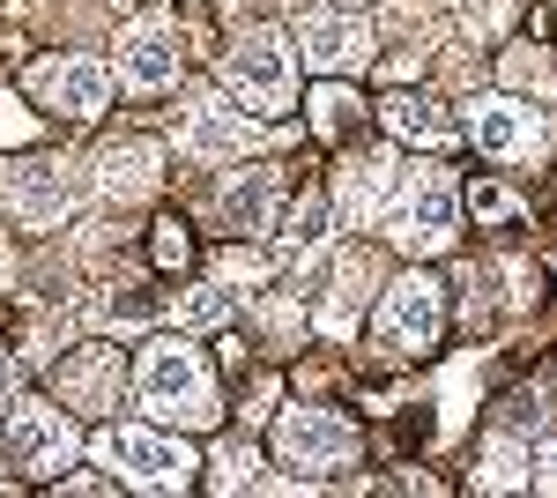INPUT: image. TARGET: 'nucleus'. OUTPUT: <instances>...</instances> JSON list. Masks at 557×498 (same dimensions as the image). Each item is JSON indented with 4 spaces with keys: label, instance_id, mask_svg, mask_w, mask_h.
I'll return each mask as SVG.
<instances>
[{
    "label": "nucleus",
    "instance_id": "nucleus-20",
    "mask_svg": "<svg viewBox=\"0 0 557 498\" xmlns=\"http://www.w3.org/2000/svg\"><path fill=\"white\" fill-rule=\"evenodd\" d=\"M268 208H275V171H246V179H231V186H223V216H231L238 231L268 223Z\"/></svg>",
    "mask_w": 557,
    "mask_h": 498
},
{
    "label": "nucleus",
    "instance_id": "nucleus-1",
    "mask_svg": "<svg viewBox=\"0 0 557 498\" xmlns=\"http://www.w3.org/2000/svg\"><path fill=\"white\" fill-rule=\"evenodd\" d=\"M134 394H141V410L157 416V424H186V432L215 424V379H209L201 350H194L186 335H164V342L141 350V365H134Z\"/></svg>",
    "mask_w": 557,
    "mask_h": 498
},
{
    "label": "nucleus",
    "instance_id": "nucleus-10",
    "mask_svg": "<svg viewBox=\"0 0 557 498\" xmlns=\"http://www.w3.org/2000/svg\"><path fill=\"white\" fill-rule=\"evenodd\" d=\"M67 208H75V165L67 157H23V165L8 171V216L15 223L52 231Z\"/></svg>",
    "mask_w": 557,
    "mask_h": 498
},
{
    "label": "nucleus",
    "instance_id": "nucleus-4",
    "mask_svg": "<svg viewBox=\"0 0 557 498\" xmlns=\"http://www.w3.org/2000/svg\"><path fill=\"white\" fill-rule=\"evenodd\" d=\"M75 424L60 410H45V402H8V424H0V454H8V469H23V476H60L67 461H75Z\"/></svg>",
    "mask_w": 557,
    "mask_h": 498
},
{
    "label": "nucleus",
    "instance_id": "nucleus-13",
    "mask_svg": "<svg viewBox=\"0 0 557 498\" xmlns=\"http://www.w3.org/2000/svg\"><path fill=\"white\" fill-rule=\"evenodd\" d=\"M298 60L320 68V75H349V68L372 60V23H357V8H349V15H305L298 23Z\"/></svg>",
    "mask_w": 557,
    "mask_h": 498
},
{
    "label": "nucleus",
    "instance_id": "nucleus-16",
    "mask_svg": "<svg viewBox=\"0 0 557 498\" xmlns=\"http://www.w3.org/2000/svg\"><path fill=\"white\" fill-rule=\"evenodd\" d=\"M178 149H186V157H238V149H260V126H246L238 112H223L215 97H201V105L178 120Z\"/></svg>",
    "mask_w": 557,
    "mask_h": 498
},
{
    "label": "nucleus",
    "instance_id": "nucleus-28",
    "mask_svg": "<svg viewBox=\"0 0 557 498\" xmlns=\"http://www.w3.org/2000/svg\"><path fill=\"white\" fill-rule=\"evenodd\" d=\"M15 379H23V365H15V350H0V410L15 402Z\"/></svg>",
    "mask_w": 557,
    "mask_h": 498
},
{
    "label": "nucleus",
    "instance_id": "nucleus-11",
    "mask_svg": "<svg viewBox=\"0 0 557 498\" xmlns=\"http://www.w3.org/2000/svg\"><path fill=\"white\" fill-rule=\"evenodd\" d=\"M178 23L172 15H141L120 31V83L127 89H172L178 83Z\"/></svg>",
    "mask_w": 557,
    "mask_h": 498
},
{
    "label": "nucleus",
    "instance_id": "nucleus-31",
    "mask_svg": "<svg viewBox=\"0 0 557 498\" xmlns=\"http://www.w3.org/2000/svg\"><path fill=\"white\" fill-rule=\"evenodd\" d=\"M157 253H164V260H186V231H178V223H164V239H157Z\"/></svg>",
    "mask_w": 557,
    "mask_h": 498
},
{
    "label": "nucleus",
    "instance_id": "nucleus-22",
    "mask_svg": "<svg viewBox=\"0 0 557 498\" xmlns=\"http://www.w3.org/2000/svg\"><path fill=\"white\" fill-rule=\"evenodd\" d=\"M475 484H483V491H513V484H528V454H520V439H491V454H483V469H475Z\"/></svg>",
    "mask_w": 557,
    "mask_h": 498
},
{
    "label": "nucleus",
    "instance_id": "nucleus-14",
    "mask_svg": "<svg viewBox=\"0 0 557 498\" xmlns=\"http://www.w3.org/2000/svg\"><path fill=\"white\" fill-rule=\"evenodd\" d=\"M60 402L83 410V416L120 410V350L112 342H89L75 357H60Z\"/></svg>",
    "mask_w": 557,
    "mask_h": 498
},
{
    "label": "nucleus",
    "instance_id": "nucleus-3",
    "mask_svg": "<svg viewBox=\"0 0 557 498\" xmlns=\"http://www.w3.org/2000/svg\"><path fill=\"white\" fill-rule=\"evenodd\" d=\"M223 83L238 89L253 112H283L298 97V52L275 38V31H238L223 52Z\"/></svg>",
    "mask_w": 557,
    "mask_h": 498
},
{
    "label": "nucleus",
    "instance_id": "nucleus-2",
    "mask_svg": "<svg viewBox=\"0 0 557 498\" xmlns=\"http://www.w3.org/2000/svg\"><path fill=\"white\" fill-rule=\"evenodd\" d=\"M386 231H394V246H409V253L454 246V231H461V186H454V171H438V165L401 171V202L386 216Z\"/></svg>",
    "mask_w": 557,
    "mask_h": 498
},
{
    "label": "nucleus",
    "instance_id": "nucleus-8",
    "mask_svg": "<svg viewBox=\"0 0 557 498\" xmlns=\"http://www.w3.org/2000/svg\"><path fill=\"white\" fill-rule=\"evenodd\" d=\"M275 454L305 469V476H320V469H349L357 461V424L335 410H283L275 424Z\"/></svg>",
    "mask_w": 557,
    "mask_h": 498
},
{
    "label": "nucleus",
    "instance_id": "nucleus-29",
    "mask_svg": "<svg viewBox=\"0 0 557 498\" xmlns=\"http://www.w3.org/2000/svg\"><path fill=\"white\" fill-rule=\"evenodd\" d=\"M535 461H543V484H557V424L535 439Z\"/></svg>",
    "mask_w": 557,
    "mask_h": 498
},
{
    "label": "nucleus",
    "instance_id": "nucleus-33",
    "mask_svg": "<svg viewBox=\"0 0 557 498\" xmlns=\"http://www.w3.org/2000/svg\"><path fill=\"white\" fill-rule=\"evenodd\" d=\"M8 283H15V253L0 246V291H8Z\"/></svg>",
    "mask_w": 557,
    "mask_h": 498
},
{
    "label": "nucleus",
    "instance_id": "nucleus-19",
    "mask_svg": "<svg viewBox=\"0 0 557 498\" xmlns=\"http://www.w3.org/2000/svg\"><path fill=\"white\" fill-rule=\"evenodd\" d=\"M498 75H506L513 97H543V89H557V52H543V45H513V52L498 60Z\"/></svg>",
    "mask_w": 557,
    "mask_h": 498
},
{
    "label": "nucleus",
    "instance_id": "nucleus-5",
    "mask_svg": "<svg viewBox=\"0 0 557 498\" xmlns=\"http://www.w3.org/2000/svg\"><path fill=\"white\" fill-rule=\"evenodd\" d=\"M97 454L120 469V484H134V491H186L194 484V454L178 447V439H157V432H104L97 439Z\"/></svg>",
    "mask_w": 557,
    "mask_h": 498
},
{
    "label": "nucleus",
    "instance_id": "nucleus-17",
    "mask_svg": "<svg viewBox=\"0 0 557 498\" xmlns=\"http://www.w3.org/2000/svg\"><path fill=\"white\" fill-rule=\"evenodd\" d=\"M372 283H380V260L372 253H343L335 260V291H327V335H349L357 328V313H364V297H372Z\"/></svg>",
    "mask_w": 557,
    "mask_h": 498
},
{
    "label": "nucleus",
    "instance_id": "nucleus-15",
    "mask_svg": "<svg viewBox=\"0 0 557 498\" xmlns=\"http://www.w3.org/2000/svg\"><path fill=\"white\" fill-rule=\"evenodd\" d=\"M394 186H401V171H394V157H386V149L349 157V165L335 171V208H343V223H372Z\"/></svg>",
    "mask_w": 557,
    "mask_h": 498
},
{
    "label": "nucleus",
    "instance_id": "nucleus-30",
    "mask_svg": "<svg viewBox=\"0 0 557 498\" xmlns=\"http://www.w3.org/2000/svg\"><path fill=\"white\" fill-rule=\"evenodd\" d=\"M0 134H8V142H23V134H30V120H23V112H15L8 97H0Z\"/></svg>",
    "mask_w": 557,
    "mask_h": 498
},
{
    "label": "nucleus",
    "instance_id": "nucleus-7",
    "mask_svg": "<svg viewBox=\"0 0 557 498\" xmlns=\"http://www.w3.org/2000/svg\"><path fill=\"white\" fill-rule=\"evenodd\" d=\"M438 320H446V305H438V283L431 276H401L380 305V328H372V350L380 357H417L438 342Z\"/></svg>",
    "mask_w": 557,
    "mask_h": 498
},
{
    "label": "nucleus",
    "instance_id": "nucleus-6",
    "mask_svg": "<svg viewBox=\"0 0 557 498\" xmlns=\"http://www.w3.org/2000/svg\"><path fill=\"white\" fill-rule=\"evenodd\" d=\"M469 134H475V149L498 157V165H535L550 149V126H543V112L528 97H475Z\"/></svg>",
    "mask_w": 557,
    "mask_h": 498
},
{
    "label": "nucleus",
    "instance_id": "nucleus-21",
    "mask_svg": "<svg viewBox=\"0 0 557 498\" xmlns=\"http://www.w3.org/2000/svg\"><path fill=\"white\" fill-rule=\"evenodd\" d=\"M320 231H327V202L312 194V202H298L290 216H283V239H275V253H283V260H305V253L320 246Z\"/></svg>",
    "mask_w": 557,
    "mask_h": 498
},
{
    "label": "nucleus",
    "instance_id": "nucleus-26",
    "mask_svg": "<svg viewBox=\"0 0 557 498\" xmlns=\"http://www.w3.org/2000/svg\"><path fill=\"white\" fill-rule=\"evenodd\" d=\"M246 484H253V454L246 447H223L215 454V491H246Z\"/></svg>",
    "mask_w": 557,
    "mask_h": 498
},
{
    "label": "nucleus",
    "instance_id": "nucleus-9",
    "mask_svg": "<svg viewBox=\"0 0 557 498\" xmlns=\"http://www.w3.org/2000/svg\"><path fill=\"white\" fill-rule=\"evenodd\" d=\"M30 97L52 105L60 120H97L104 97H112V75H104V60H89V52H60V60H38V68H30Z\"/></svg>",
    "mask_w": 557,
    "mask_h": 498
},
{
    "label": "nucleus",
    "instance_id": "nucleus-32",
    "mask_svg": "<svg viewBox=\"0 0 557 498\" xmlns=\"http://www.w3.org/2000/svg\"><path fill=\"white\" fill-rule=\"evenodd\" d=\"M475 216H506V194L498 186H475Z\"/></svg>",
    "mask_w": 557,
    "mask_h": 498
},
{
    "label": "nucleus",
    "instance_id": "nucleus-27",
    "mask_svg": "<svg viewBox=\"0 0 557 498\" xmlns=\"http://www.w3.org/2000/svg\"><path fill=\"white\" fill-rule=\"evenodd\" d=\"M349 112H357V105H349V89H320V97H312V120H320V134L349 126Z\"/></svg>",
    "mask_w": 557,
    "mask_h": 498
},
{
    "label": "nucleus",
    "instance_id": "nucleus-24",
    "mask_svg": "<svg viewBox=\"0 0 557 498\" xmlns=\"http://www.w3.org/2000/svg\"><path fill=\"white\" fill-rule=\"evenodd\" d=\"M223 313H231V305H223V283H215V291H186V297H172V320H178V328H215Z\"/></svg>",
    "mask_w": 557,
    "mask_h": 498
},
{
    "label": "nucleus",
    "instance_id": "nucleus-18",
    "mask_svg": "<svg viewBox=\"0 0 557 498\" xmlns=\"http://www.w3.org/2000/svg\"><path fill=\"white\" fill-rule=\"evenodd\" d=\"M380 120L394 126L401 142H424V149H446V142L461 134V126L446 120V112H438L431 97H386V105H380Z\"/></svg>",
    "mask_w": 557,
    "mask_h": 498
},
{
    "label": "nucleus",
    "instance_id": "nucleus-12",
    "mask_svg": "<svg viewBox=\"0 0 557 498\" xmlns=\"http://www.w3.org/2000/svg\"><path fill=\"white\" fill-rule=\"evenodd\" d=\"M157 179H164V157H157V142H141V134H127V142H104L97 157H89V186L104 194V202H149L157 194Z\"/></svg>",
    "mask_w": 557,
    "mask_h": 498
},
{
    "label": "nucleus",
    "instance_id": "nucleus-23",
    "mask_svg": "<svg viewBox=\"0 0 557 498\" xmlns=\"http://www.w3.org/2000/svg\"><path fill=\"white\" fill-rule=\"evenodd\" d=\"M89 313H97V328H141V320H149V297H134V291H97V297H89Z\"/></svg>",
    "mask_w": 557,
    "mask_h": 498
},
{
    "label": "nucleus",
    "instance_id": "nucleus-25",
    "mask_svg": "<svg viewBox=\"0 0 557 498\" xmlns=\"http://www.w3.org/2000/svg\"><path fill=\"white\" fill-rule=\"evenodd\" d=\"M260 276H268V260H260V253H223V260H215V283H223V291H260Z\"/></svg>",
    "mask_w": 557,
    "mask_h": 498
},
{
    "label": "nucleus",
    "instance_id": "nucleus-34",
    "mask_svg": "<svg viewBox=\"0 0 557 498\" xmlns=\"http://www.w3.org/2000/svg\"><path fill=\"white\" fill-rule=\"evenodd\" d=\"M343 8H364V0H343Z\"/></svg>",
    "mask_w": 557,
    "mask_h": 498
},
{
    "label": "nucleus",
    "instance_id": "nucleus-35",
    "mask_svg": "<svg viewBox=\"0 0 557 498\" xmlns=\"http://www.w3.org/2000/svg\"><path fill=\"white\" fill-rule=\"evenodd\" d=\"M112 8H134V0H112Z\"/></svg>",
    "mask_w": 557,
    "mask_h": 498
}]
</instances>
